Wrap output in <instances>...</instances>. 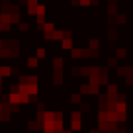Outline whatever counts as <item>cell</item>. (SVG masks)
<instances>
[{"mask_svg":"<svg viewBox=\"0 0 133 133\" xmlns=\"http://www.w3.org/2000/svg\"><path fill=\"white\" fill-rule=\"evenodd\" d=\"M35 57H37V59H43V57H45V49H43V47H39V49L35 51Z\"/></svg>","mask_w":133,"mask_h":133,"instance_id":"2","label":"cell"},{"mask_svg":"<svg viewBox=\"0 0 133 133\" xmlns=\"http://www.w3.org/2000/svg\"><path fill=\"white\" fill-rule=\"evenodd\" d=\"M18 29H20V31H28V29H29V25L24 22V24H20V25H18Z\"/></svg>","mask_w":133,"mask_h":133,"instance_id":"3","label":"cell"},{"mask_svg":"<svg viewBox=\"0 0 133 133\" xmlns=\"http://www.w3.org/2000/svg\"><path fill=\"white\" fill-rule=\"evenodd\" d=\"M82 6H88V4H92V0H78Z\"/></svg>","mask_w":133,"mask_h":133,"instance_id":"4","label":"cell"},{"mask_svg":"<svg viewBox=\"0 0 133 133\" xmlns=\"http://www.w3.org/2000/svg\"><path fill=\"white\" fill-rule=\"evenodd\" d=\"M37 63H39V59H37V57L28 59V66H29V69H35V66H37Z\"/></svg>","mask_w":133,"mask_h":133,"instance_id":"1","label":"cell"}]
</instances>
